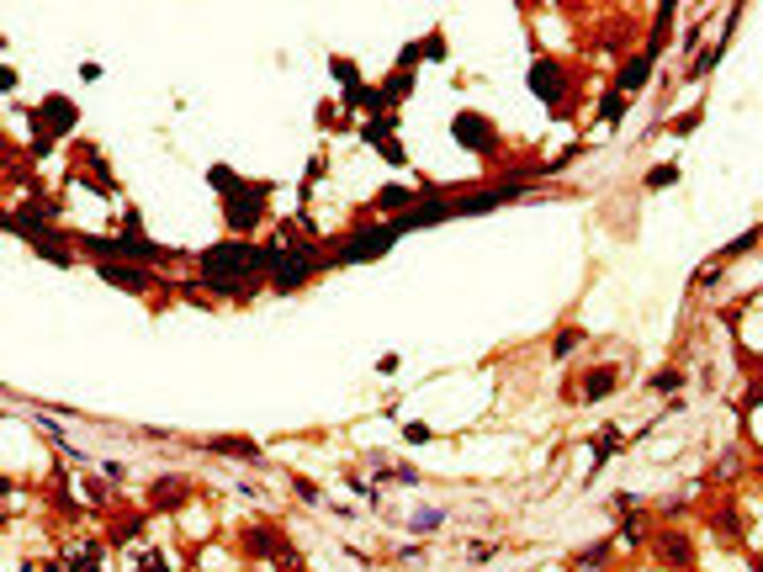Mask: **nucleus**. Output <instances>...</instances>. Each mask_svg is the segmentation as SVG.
I'll return each instance as SVG.
<instances>
[{
	"label": "nucleus",
	"mask_w": 763,
	"mask_h": 572,
	"mask_svg": "<svg viewBox=\"0 0 763 572\" xmlns=\"http://www.w3.org/2000/svg\"><path fill=\"white\" fill-rule=\"evenodd\" d=\"M255 266H266V255L245 239H228V244H213L207 255H202V276L213 281V286H239Z\"/></svg>",
	"instance_id": "f257e3e1"
},
{
	"label": "nucleus",
	"mask_w": 763,
	"mask_h": 572,
	"mask_svg": "<svg viewBox=\"0 0 763 572\" xmlns=\"http://www.w3.org/2000/svg\"><path fill=\"white\" fill-rule=\"evenodd\" d=\"M266 266H271V281L281 286V292H292V286H303L307 271H313V249L307 244L292 239V228L281 234V244H276L271 255H266Z\"/></svg>",
	"instance_id": "f03ea898"
},
{
	"label": "nucleus",
	"mask_w": 763,
	"mask_h": 572,
	"mask_svg": "<svg viewBox=\"0 0 763 572\" xmlns=\"http://www.w3.org/2000/svg\"><path fill=\"white\" fill-rule=\"evenodd\" d=\"M223 212H228V228H239V234H245V228H255V223H260L266 202H260L255 191H245V186H239L234 196H223Z\"/></svg>",
	"instance_id": "7ed1b4c3"
},
{
	"label": "nucleus",
	"mask_w": 763,
	"mask_h": 572,
	"mask_svg": "<svg viewBox=\"0 0 763 572\" xmlns=\"http://www.w3.org/2000/svg\"><path fill=\"white\" fill-rule=\"evenodd\" d=\"M69 127H75V101L69 95H48L37 106V133L48 138V133H69Z\"/></svg>",
	"instance_id": "20e7f679"
},
{
	"label": "nucleus",
	"mask_w": 763,
	"mask_h": 572,
	"mask_svg": "<svg viewBox=\"0 0 763 572\" xmlns=\"http://www.w3.org/2000/svg\"><path fill=\"white\" fill-rule=\"evenodd\" d=\"M451 133H457L467 149H477V154H488V149H493V127L477 117V112H461V117L451 122Z\"/></svg>",
	"instance_id": "39448f33"
},
{
	"label": "nucleus",
	"mask_w": 763,
	"mask_h": 572,
	"mask_svg": "<svg viewBox=\"0 0 763 572\" xmlns=\"http://www.w3.org/2000/svg\"><path fill=\"white\" fill-rule=\"evenodd\" d=\"M397 228H361V234H350L345 244V260H371V255H382L387 244H393Z\"/></svg>",
	"instance_id": "423d86ee"
},
{
	"label": "nucleus",
	"mask_w": 763,
	"mask_h": 572,
	"mask_svg": "<svg viewBox=\"0 0 763 572\" xmlns=\"http://www.w3.org/2000/svg\"><path fill=\"white\" fill-rule=\"evenodd\" d=\"M530 91L541 95V101H557V95H562V69L551 59H536L530 64Z\"/></svg>",
	"instance_id": "0eeeda50"
},
{
	"label": "nucleus",
	"mask_w": 763,
	"mask_h": 572,
	"mask_svg": "<svg viewBox=\"0 0 763 572\" xmlns=\"http://www.w3.org/2000/svg\"><path fill=\"white\" fill-rule=\"evenodd\" d=\"M101 276L112 286H127V292H144L149 286V271H138V266H101Z\"/></svg>",
	"instance_id": "6e6552de"
},
{
	"label": "nucleus",
	"mask_w": 763,
	"mask_h": 572,
	"mask_svg": "<svg viewBox=\"0 0 763 572\" xmlns=\"http://www.w3.org/2000/svg\"><path fill=\"white\" fill-rule=\"evenodd\" d=\"M647 69H652V54H641V59L626 64V69H620V95L637 91V85H647Z\"/></svg>",
	"instance_id": "1a4fd4ad"
},
{
	"label": "nucleus",
	"mask_w": 763,
	"mask_h": 572,
	"mask_svg": "<svg viewBox=\"0 0 763 572\" xmlns=\"http://www.w3.org/2000/svg\"><path fill=\"white\" fill-rule=\"evenodd\" d=\"M213 451L217 456H234V461H255L260 446H255V440H213Z\"/></svg>",
	"instance_id": "9d476101"
},
{
	"label": "nucleus",
	"mask_w": 763,
	"mask_h": 572,
	"mask_svg": "<svg viewBox=\"0 0 763 572\" xmlns=\"http://www.w3.org/2000/svg\"><path fill=\"white\" fill-rule=\"evenodd\" d=\"M69 572H101V551L95 546H75L69 551Z\"/></svg>",
	"instance_id": "9b49d317"
},
{
	"label": "nucleus",
	"mask_w": 763,
	"mask_h": 572,
	"mask_svg": "<svg viewBox=\"0 0 763 572\" xmlns=\"http://www.w3.org/2000/svg\"><path fill=\"white\" fill-rule=\"evenodd\" d=\"M127 572H170V562H165L159 551H133V557H127Z\"/></svg>",
	"instance_id": "f8f14e48"
},
{
	"label": "nucleus",
	"mask_w": 763,
	"mask_h": 572,
	"mask_svg": "<svg viewBox=\"0 0 763 572\" xmlns=\"http://www.w3.org/2000/svg\"><path fill=\"white\" fill-rule=\"evenodd\" d=\"M440 217H446V207H414L397 228H425V223H440Z\"/></svg>",
	"instance_id": "ddd939ff"
},
{
	"label": "nucleus",
	"mask_w": 763,
	"mask_h": 572,
	"mask_svg": "<svg viewBox=\"0 0 763 572\" xmlns=\"http://www.w3.org/2000/svg\"><path fill=\"white\" fill-rule=\"evenodd\" d=\"M249 551H260V557H276V551H281L276 530H249Z\"/></svg>",
	"instance_id": "4468645a"
},
{
	"label": "nucleus",
	"mask_w": 763,
	"mask_h": 572,
	"mask_svg": "<svg viewBox=\"0 0 763 572\" xmlns=\"http://www.w3.org/2000/svg\"><path fill=\"white\" fill-rule=\"evenodd\" d=\"M335 80L345 85V95L361 91V80H356V64H350V59H335Z\"/></svg>",
	"instance_id": "2eb2a0df"
},
{
	"label": "nucleus",
	"mask_w": 763,
	"mask_h": 572,
	"mask_svg": "<svg viewBox=\"0 0 763 572\" xmlns=\"http://www.w3.org/2000/svg\"><path fill=\"white\" fill-rule=\"evenodd\" d=\"M376 202H382V207H408V202H414V191H408V186H387Z\"/></svg>",
	"instance_id": "dca6fc26"
},
{
	"label": "nucleus",
	"mask_w": 763,
	"mask_h": 572,
	"mask_svg": "<svg viewBox=\"0 0 763 572\" xmlns=\"http://www.w3.org/2000/svg\"><path fill=\"white\" fill-rule=\"evenodd\" d=\"M408 85H414V75L403 69V75H393V80H387V91H382V101H397V95H408Z\"/></svg>",
	"instance_id": "f3484780"
},
{
	"label": "nucleus",
	"mask_w": 763,
	"mask_h": 572,
	"mask_svg": "<svg viewBox=\"0 0 763 572\" xmlns=\"http://www.w3.org/2000/svg\"><path fill=\"white\" fill-rule=\"evenodd\" d=\"M154 504H181V482H159L154 487Z\"/></svg>",
	"instance_id": "a211bd4d"
},
{
	"label": "nucleus",
	"mask_w": 763,
	"mask_h": 572,
	"mask_svg": "<svg viewBox=\"0 0 763 572\" xmlns=\"http://www.w3.org/2000/svg\"><path fill=\"white\" fill-rule=\"evenodd\" d=\"M610 387H615V376H610V371H599V376H588V387H583V392H588V397H605Z\"/></svg>",
	"instance_id": "6ab92c4d"
},
{
	"label": "nucleus",
	"mask_w": 763,
	"mask_h": 572,
	"mask_svg": "<svg viewBox=\"0 0 763 572\" xmlns=\"http://www.w3.org/2000/svg\"><path fill=\"white\" fill-rule=\"evenodd\" d=\"M673 181H678V170H673V165H658V170L647 176V186H673Z\"/></svg>",
	"instance_id": "aec40b11"
},
{
	"label": "nucleus",
	"mask_w": 763,
	"mask_h": 572,
	"mask_svg": "<svg viewBox=\"0 0 763 572\" xmlns=\"http://www.w3.org/2000/svg\"><path fill=\"white\" fill-rule=\"evenodd\" d=\"M716 59H721V48H705L700 59H695V69H689V75H705V69H710Z\"/></svg>",
	"instance_id": "412c9836"
},
{
	"label": "nucleus",
	"mask_w": 763,
	"mask_h": 572,
	"mask_svg": "<svg viewBox=\"0 0 763 572\" xmlns=\"http://www.w3.org/2000/svg\"><path fill=\"white\" fill-rule=\"evenodd\" d=\"M663 551H668L673 562H689V541H668V546H663Z\"/></svg>",
	"instance_id": "4be33fe9"
},
{
	"label": "nucleus",
	"mask_w": 763,
	"mask_h": 572,
	"mask_svg": "<svg viewBox=\"0 0 763 572\" xmlns=\"http://www.w3.org/2000/svg\"><path fill=\"white\" fill-rule=\"evenodd\" d=\"M620 536H626V541L637 546V541H641V519H626V525H620Z\"/></svg>",
	"instance_id": "5701e85b"
},
{
	"label": "nucleus",
	"mask_w": 763,
	"mask_h": 572,
	"mask_svg": "<svg viewBox=\"0 0 763 572\" xmlns=\"http://www.w3.org/2000/svg\"><path fill=\"white\" fill-rule=\"evenodd\" d=\"M620 106H626V101H620V95H610V101H605V112H599V117H605V122H615V117H620Z\"/></svg>",
	"instance_id": "b1692460"
}]
</instances>
